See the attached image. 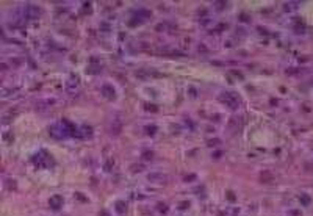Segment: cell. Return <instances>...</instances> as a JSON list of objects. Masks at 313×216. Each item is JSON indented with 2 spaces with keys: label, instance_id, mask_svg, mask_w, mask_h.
I'll return each instance as SVG.
<instances>
[{
  "label": "cell",
  "instance_id": "1",
  "mask_svg": "<svg viewBox=\"0 0 313 216\" xmlns=\"http://www.w3.org/2000/svg\"><path fill=\"white\" fill-rule=\"evenodd\" d=\"M33 163H35L38 168H49L53 161H52V158L49 157L44 150H42V152H38V154L33 157Z\"/></svg>",
  "mask_w": 313,
  "mask_h": 216
},
{
  "label": "cell",
  "instance_id": "2",
  "mask_svg": "<svg viewBox=\"0 0 313 216\" xmlns=\"http://www.w3.org/2000/svg\"><path fill=\"white\" fill-rule=\"evenodd\" d=\"M219 100L225 102L230 108H238V104H239V99L236 97L233 92H224V94H221L219 96Z\"/></svg>",
  "mask_w": 313,
  "mask_h": 216
},
{
  "label": "cell",
  "instance_id": "3",
  "mask_svg": "<svg viewBox=\"0 0 313 216\" xmlns=\"http://www.w3.org/2000/svg\"><path fill=\"white\" fill-rule=\"evenodd\" d=\"M49 204H50V207L52 208H55V210H58L60 207L63 205V197L60 194H55V196H52L50 197V201H49Z\"/></svg>",
  "mask_w": 313,
  "mask_h": 216
},
{
  "label": "cell",
  "instance_id": "4",
  "mask_svg": "<svg viewBox=\"0 0 313 216\" xmlns=\"http://www.w3.org/2000/svg\"><path fill=\"white\" fill-rule=\"evenodd\" d=\"M25 13H27V17L35 19V17L39 16V8H36V6H33V5H28L25 8Z\"/></svg>",
  "mask_w": 313,
  "mask_h": 216
},
{
  "label": "cell",
  "instance_id": "5",
  "mask_svg": "<svg viewBox=\"0 0 313 216\" xmlns=\"http://www.w3.org/2000/svg\"><path fill=\"white\" fill-rule=\"evenodd\" d=\"M102 92H104V96H105V97H108V99L114 97V88L110 86V85H104V86H102Z\"/></svg>",
  "mask_w": 313,
  "mask_h": 216
},
{
  "label": "cell",
  "instance_id": "6",
  "mask_svg": "<svg viewBox=\"0 0 313 216\" xmlns=\"http://www.w3.org/2000/svg\"><path fill=\"white\" fill-rule=\"evenodd\" d=\"M116 210H118V213H124L125 211V205H124V202H118V204H116Z\"/></svg>",
  "mask_w": 313,
  "mask_h": 216
},
{
  "label": "cell",
  "instance_id": "7",
  "mask_svg": "<svg viewBox=\"0 0 313 216\" xmlns=\"http://www.w3.org/2000/svg\"><path fill=\"white\" fill-rule=\"evenodd\" d=\"M301 201L304 202L305 205H308V204H310V197H308V196H301Z\"/></svg>",
  "mask_w": 313,
  "mask_h": 216
}]
</instances>
